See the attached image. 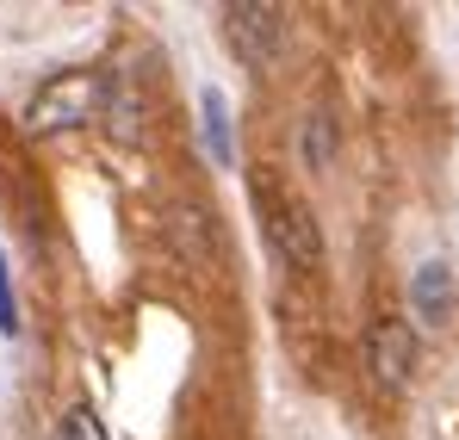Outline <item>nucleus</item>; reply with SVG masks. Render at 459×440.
I'll use <instances>...</instances> for the list:
<instances>
[{"label":"nucleus","instance_id":"1a4fd4ad","mask_svg":"<svg viewBox=\"0 0 459 440\" xmlns=\"http://www.w3.org/2000/svg\"><path fill=\"white\" fill-rule=\"evenodd\" d=\"M63 440H106V422H100L87 403H75V410H69V422H63Z\"/></svg>","mask_w":459,"mask_h":440},{"label":"nucleus","instance_id":"7ed1b4c3","mask_svg":"<svg viewBox=\"0 0 459 440\" xmlns=\"http://www.w3.org/2000/svg\"><path fill=\"white\" fill-rule=\"evenodd\" d=\"M224 38H230V50L261 74V69H273L280 50H286V13H280V6L236 0V6H224Z\"/></svg>","mask_w":459,"mask_h":440},{"label":"nucleus","instance_id":"f257e3e1","mask_svg":"<svg viewBox=\"0 0 459 440\" xmlns=\"http://www.w3.org/2000/svg\"><path fill=\"white\" fill-rule=\"evenodd\" d=\"M100 106H106V74H87V69L50 74V81L31 93V106H25V131H31V137L75 131V125H87Z\"/></svg>","mask_w":459,"mask_h":440},{"label":"nucleus","instance_id":"0eeeda50","mask_svg":"<svg viewBox=\"0 0 459 440\" xmlns=\"http://www.w3.org/2000/svg\"><path fill=\"white\" fill-rule=\"evenodd\" d=\"M199 118H205L199 131H205L212 161H218V168H230V161H236V143H230V106H224V93H218V87H205V93H199Z\"/></svg>","mask_w":459,"mask_h":440},{"label":"nucleus","instance_id":"20e7f679","mask_svg":"<svg viewBox=\"0 0 459 440\" xmlns=\"http://www.w3.org/2000/svg\"><path fill=\"white\" fill-rule=\"evenodd\" d=\"M367 360H373V378H379L385 391H403L410 372H416V335H410V323H373Z\"/></svg>","mask_w":459,"mask_h":440},{"label":"nucleus","instance_id":"9d476101","mask_svg":"<svg viewBox=\"0 0 459 440\" xmlns=\"http://www.w3.org/2000/svg\"><path fill=\"white\" fill-rule=\"evenodd\" d=\"M0 335H19V304H13V273H6V248H0Z\"/></svg>","mask_w":459,"mask_h":440},{"label":"nucleus","instance_id":"39448f33","mask_svg":"<svg viewBox=\"0 0 459 440\" xmlns=\"http://www.w3.org/2000/svg\"><path fill=\"white\" fill-rule=\"evenodd\" d=\"M410 310H416L422 323H435V329L454 323L459 286H454V267H447V261H422V267L410 273Z\"/></svg>","mask_w":459,"mask_h":440},{"label":"nucleus","instance_id":"423d86ee","mask_svg":"<svg viewBox=\"0 0 459 440\" xmlns=\"http://www.w3.org/2000/svg\"><path fill=\"white\" fill-rule=\"evenodd\" d=\"M100 118H106V131H112L118 143H137V137H143V93H137L131 74L106 81V106H100Z\"/></svg>","mask_w":459,"mask_h":440},{"label":"nucleus","instance_id":"6e6552de","mask_svg":"<svg viewBox=\"0 0 459 440\" xmlns=\"http://www.w3.org/2000/svg\"><path fill=\"white\" fill-rule=\"evenodd\" d=\"M305 161L310 168H329V155H335V131H329V118H305Z\"/></svg>","mask_w":459,"mask_h":440},{"label":"nucleus","instance_id":"f03ea898","mask_svg":"<svg viewBox=\"0 0 459 440\" xmlns=\"http://www.w3.org/2000/svg\"><path fill=\"white\" fill-rule=\"evenodd\" d=\"M255 211H261L273 248H280L292 267H316V261H323V229H316V218H310L305 199L280 193L273 180H255Z\"/></svg>","mask_w":459,"mask_h":440}]
</instances>
